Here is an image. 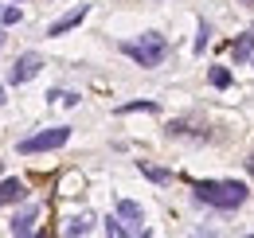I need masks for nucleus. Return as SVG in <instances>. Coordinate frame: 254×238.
Returning <instances> with one entry per match:
<instances>
[{"label": "nucleus", "mask_w": 254, "mask_h": 238, "mask_svg": "<svg viewBox=\"0 0 254 238\" xmlns=\"http://www.w3.org/2000/svg\"><path fill=\"white\" fill-rule=\"evenodd\" d=\"M191 191H195V199L199 203H207V207L215 211H235L247 203V183H235V179H199V183H191Z\"/></svg>", "instance_id": "1"}, {"label": "nucleus", "mask_w": 254, "mask_h": 238, "mask_svg": "<svg viewBox=\"0 0 254 238\" xmlns=\"http://www.w3.org/2000/svg\"><path fill=\"white\" fill-rule=\"evenodd\" d=\"M122 51H126L133 62H141V66H160L164 55H168V39L157 35V31H145L141 39H126Z\"/></svg>", "instance_id": "2"}, {"label": "nucleus", "mask_w": 254, "mask_h": 238, "mask_svg": "<svg viewBox=\"0 0 254 238\" xmlns=\"http://www.w3.org/2000/svg\"><path fill=\"white\" fill-rule=\"evenodd\" d=\"M66 141H70V129L66 125H55V129H47V133H35L28 141H20V152H47V149H63Z\"/></svg>", "instance_id": "3"}, {"label": "nucleus", "mask_w": 254, "mask_h": 238, "mask_svg": "<svg viewBox=\"0 0 254 238\" xmlns=\"http://www.w3.org/2000/svg\"><path fill=\"white\" fill-rule=\"evenodd\" d=\"M39 66H43V59H39L35 51H24L20 59L12 62V70H8V82H16V86H24V82H32L35 74H39Z\"/></svg>", "instance_id": "4"}, {"label": "nucleus", "mask_w": 254, "mask_h": 238, "mask_svg": "<svg viewBox=\"0 0 254 238\" xmlns=\"http://www.w3.org/2000/svg\"><path fill=\"white\" fill-rule=\"evenodd\" d=\"M118 215L122 219H129V227H126V235H145V211H141V203H133V199H122L118 203Z\"/></svg>", "instance_id": "5"}, {"label": "nucleus", "mask_w": 254, "mask_h": 238, "mask_svg": "<svg viewBox=\"0 0 254 238\" xmlns=\"http://www.w3.org/2000/svg\"><path fill=\"white\" fill-rule=\"evenodd\" d=\"M86 12H90V8H86V4H78V8H70V12H66L63 20H55V24H51V28H47V35H63V31H70V28H78V24H82V16H86Z\"/></svg>", "instance_id": "6"}, {"label": "nucleus", "mask_w": 254, "mask_h": 238, "mask_svg": "<svg viewBox=\"0 0 254 238\" xmlns=\"http://www.w3.org/2000/svg\"><path fill=\"white\" fill-rule=\"evenodd\" d=\"M24 195H28L24 179H4V183H0V207H8V203H20Z\"/></svg>", "instance_id": "7"}, {"label": "nucleus", "mask_w": 254, "mask_h": 238, "mask_svg": "<svg viewBox=\"0 0 254 238\" xmlns=\"http://www.w3.org/2000/svg\"><path fill=\"white\" fill-rule=\"evenodd\" d=\"M231 59H235V62L254 59V31H251V35H239V39L231 43Z\"/></svg>", "instance_id": "8"}, {"label": "nucleus", "mask_w": 254, "mask_h": 238, "mask_svg": "<svg viewBox=\"0 0 254 238\" xmlns=\"http://www.w3.org/2000/svg\"><path fill=\"white\" fill-rule=\"evenodd\" d=\"M35 215H39V207H24L16 219H12V235H32V223H35Z\"/></svg>", "instance_id": "9"}, {"label": "nucleus", "mask_w": 254, "mask_h": 238, "mask_svg": "<svg viewBox=\"0 0 254 238\" xmlns=\"http://www.w3.org/2000/svg\"><path fill=\"white\" fill-rule=\"evenodd\" d=\"M90 215H78V219H66V227H63V235H86L90 231Z\"/></svg>", "instance_id": "10"}, {"label": "nucleus", "mask_w": 254, "mask_h": 238, "mask_svg": "<svg viewBox=\"0 0 254 238\" xmlns=\"http://www.w3.org/2000/svg\"><path fill=\"white\" fill-rule=\"evenodd\" d=\"M168 133H176V137H207V129H195V125H188V121H172Z\"/></svg>", "instance_id": "11"}, {"label": "nucleus", "mask_w": 254, "mask_h": 238, "mask_svg": "<svg viewBox=\"0 0 254 238\" xmlns=\"http://www.w3.org/2000/svg\"><path fill=\"white\" fill-rule=\"evenodd\" d=\"M207 78H211V86H215V90H227V86H231V70H227V66H211V74H207Z\"/></svg>", "instance_id": "12"}, {"label": "nucleus", "mask_w": 254, "mask_h": 238, "mask_svg": "<svg viewBox=\"0 0 254 238\" xmlns=\"http://www.w3.org/2000/svg\"><path fill=\"white\" fill-rule=\"evenodd\" d=\"M141 172L153 179V183H168V179H172V172H164V168H153V164H141Z\"/></svg>", "instance_id": "13"}, {"label": "nucleus", "mask_w": 254, "mask_h": 238, "mask_svg": "<svg viewBox=\"0 0 254 238\" xmlns=\"http://www.w3.org/2000/svg\"><path fill=\"white\" fill-rule=\"evenodd\" d=\"M137 110H145V114H157V102H129V106H122L118 114H137Z\"/></svg>", "instance_id": "14"}, {"label": "nucleus", "mask_w": 254, "mask_h": 238, "mask_svg": "<svg viewBox=\"0 0 254 238\" xmlns=\"http://www.w3.org/2000/svg\"><path fill=\"white\" fill-rule=\"evenodd\" d=\"M207 39H211V28L203 24V28H199V35H195V55H203V47H207Z\"/></svg>", "instance_id": "15"}, {"label": "nucleus", "mask_w": 254, "mask_h": 238, "mask_svg": "<svg viewBox=\"0 0 254 238\" xmlns=\"http://www.w3.org/2000/svg\"><path fill=\"white\" fill-rule=\"evenodd\" d=\"M106 235L122 238V235H126V227H122V223H118V219H106Z\"/></svg>", "instance_id": "16"}, {"label": "nucleus", "mask_w": 254, "mask_h": 238, "mask_svg": "<svg viewBox=\"0 0 254 238\" xmlns=\"http://www.w3.org/2000/svg\"><path fill=\"white\" fill-rule=\"evenodd\" d=\"M247 168H251V172H254V156H251V160H247Z\"/></svg>", "instance_id": "17"}, {"label": "nucleus", "mask_w": 254, "mask_h": 238, "mask_svg": "<svg viewBox=\"0 0 254 238\" xmlns=\"http://www.w3.org/2000/svg\"><path fill=\"white\" fill-rule=\"evenodd\" d=\"M0 102H4V86H0Z\"/></svg>", "instance_id": "18"}, {"label": "nucleus", "mask_w": 254, "mask_h": 238, "mask_svg": "<svg viewBox=\"0 0 254 238\" xmlns=\"http://www.w3.org/2000/svg\"><path fill=\"white\" fill-rule=\"evenodd\" d=\"M0 43H4V31H0Z\"/></svg>", "instance_id": "19"}, {"label": "nucleus", "mask_w": 254, "mask_h": 238, "mask_svg": "<svg viewBox=\"0 0 254 238\" xmlns=\"http://www.w3.org/2000/svg\"><path fill=\"white\" fill-rule=\"evenodd\" d=\"M0 168H4V160H0Z\"/></svg>", "instance_id": "20"}]
</instances>
